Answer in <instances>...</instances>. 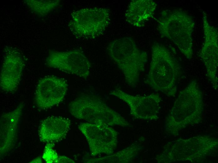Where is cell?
<instances>
[{"instance_id":"8","label":"cell","mask_w":218,"mask_h":163,"mask_svg":"<svg viewBox=\"0 0 218 163\" xmlns=\"http://www.w3.org/2000/svg\"><path fill=\"white\" fill-rule=\"evenodd\" d=\"M78 128L86 139L91 156L110 155L116 149L118 133L111 126L102 122H87L80 123Z\"/></svg>"},{"instance_id":"15","label":"cell","mask_w":218,"mask_h":163,"mask_svg":"<svg viewBox=\"0 0 218 163\" xmlns=\"http://www.w3.org/2000/svg\"><path fill=\"white\" fill-rule=\"evenodd\" d=\"M71 122L69 118L61 116H51L44 119L39 129L40 141L44 143H54L62 140L66 135Z\"/></svg>"},{"instance_id":"10","label":"cell","mask_w":218,"mask_h":163,"mask_svg":"<svg viewBox=\"0 0 218 163\" xmlns=\"http://www.w3.org/2000/svg\"><path fill=\"white\" fill-rule=\"evenodd\" d=\"M110 94L124 102L129 106L131 115L135 118L148 120H156L162 99L159 94L145 96L128 94L119 89L112 91Z\"/></svg>"},{"instance_id":"7","label":"cell","mask_w":218,"mask_h":163,"mask_svg":"<svg viewBox=\"0 0 218 163\" xmlns=\"http://www.w3.org/2000/svg\"><path fill=\"white\" fill-rule=\"evenodd\" d=\"M181 140L176 141L174 144L167 147L158 156L160 162H171L175 160L195 162L207 156L217 147V141L208 136Z\"/></svg>"},{"instance_id":"12","label":"cell","mask_w":218,"mask_h":163,"mask_svg":"<svg viewBox=\"0 0 218 163\" xmlns=\"http://www.w3.org/2000/svg\"><path fill=\"white\" fill-rule=\"evenodd\" d=\"M68 88L67 82L61 78L48 76L41 78L35 92L36 106L40 109L45 110L60 103L64 99Z\"/></svg>"},{"instance_id":"19","label":"cell","mask_w":218,"mask_h":163,"mask_svg":"<svg viewBox=\"0 0 218 163\" xmlns=\"http://www.w3.org/2000/svg\"><path fill=\"white\" fill-rule=\"evenodd\" d=\"M58 163H75L71 159L64 156H59Z\"/></svg>"},{"instance_id":"17","label":"cell","mask_w":218,"mask_h":163,"mask_svg":"<svg viewBox=\"0 0 218 163\" xmlns=\"http://www.w3.org/2000/svg\"><path fill=\"white\" fill-rule=\"evenodd\" d=\"M142 146L134 143L113 155L98 158L87 159V163H126L131 161L141 150Z\"/></svg>"},{"instance_id":"4","label":"cell","mask_w":218,"mask_h":163,"mask_svg":"<svg viewBox=\"0 0 218 163\" xmlns=\"http://www.w3.org/2000/svg\"><path fill=\"white\" fill-rule=\"evenodd\" d=\"M158 22L161 37L172 41L186 58L190 59L193 54L192 34L195 24L192 17L181 9H166L161 13Z\"/></svg>"},{"instance_id":"3","label":"cell","mask_w":218,"mask_h":163,"mask_svg":"<svg viewBox=\"0 0 218 163\" xmlns=\"http://www.w3.org/2000/svg\"><path fill=\"white\" fill-rule=\"evenodd\" d=\"M107 50L113 60L123 74L128 85L135 87L139 80L141 73L145 69L148 54L140 50L134 40L124 37L112 41Z\"/></svg>"},{"instance_id":"9","label":"cell","mask_w":218,"mask_h":163,"mask_svg":"<svg viewBox=\"0 0 218 163\" xmlns=\"http://www.w3.org/2000/svg\"><path fill=\"white\" fill-rule=\"evenodd\" d=\"M46 61L51 67L84 79H86L90 74L91 63L86 56L79 50L53 51Z\"/></svg>"},{"instance_id":"2","label":"cell","mask_w":218,"mask_h":163,"mask_svg":"<svg viewBox=\"0 0 218 163\" xmlns=\"http://www.w3.org/2000/svg\"><path fill=\"white\" fill-rule=\"evenodd\" d=\"M203 111V94L197 81L193 80L179 93L166 119V131L174 135L188 125L200 122Z\"/></svg>"},{"instance_id":"6","label":"cell","mask_w":218,"mask_h":163,"mask_svg":"<svg viewBox=\"0 0 218 163\" xmlns=\"http://www.w3.org/2000/svg\"><path fill=\"white\" fill-rule=\"evenodd\" d=\"M110 10L101 7L86 8L73 12L69 27L75 36L90 39L101 34L110 22Z\"/></svg>"},{"instance_id":"20","label":"cell","mask_w":218,"mask_h":163,"mask_svg":"<svg viewBox=\"0 0 218 163\" xmlns=\"http://www.w3.org/2000/svg\"><path fill=\"white\" fill-rule=\"evenodd\" d=\"M38 157L36 159H35L34 160H33V161H32L31 162H38V163H41L42 162V160H40L41 159L39 158V157L38 158V159H37Z\"/></svg>"},{"instance_id":"13","label":"cell","mask_w":218,"mask_h":163,"mask_svg":"<svg viewBox=\"0 0 218 163\" xmlns=\"http://www.w3.org/2000/svg\"><path fill=\"white\" fill-rule=\"evenodd\" d=\"M24 66L19 53L12 49L5 51L0 75V87L3 91L15 92L20 83Z\"/></svg>"},{"instance_id":"16","label":"cell","mask_w":218,"mask_h":163,"mask_svg":"<svg viewBox=\"0 0 218 163\" xmlns=\"http://www.w3.org/2000/svg\"><path fill=\"white\" fill-rule=\"evenodd\" d=\"M157 6L152 0H132L125 12L126 20L134 26L142 27L153 17Z\"/></svg>"},{"instance_id":"5","label":"cell","mask_w":218,"mask_h":163,"mask_svg":"<svg viewBox=\"0 0 218 163\" xmlns=\"http://www.w3.org/2000/svg\"><path fill=\"white\" fill-rule=\"evenodd\" d=\"M69 109L74 117L87 122H102L110 126L130 125L121 115L96 96L82 95L70 103Z\"/></svg>"},{"instance_id":"1","label":"cell","mask_w":218,"mask_h":163,"mask_svg":"<svg viewBox=\"0 0 218 163\" xmlns=\"http://www.w3.org/2000/svg\"><path fill=\"white\" fill-rule=\"evenodd\" d=\"M179 62L163 45L154 43L151 48L149 70L144 82L154 90L173 96L181 74Z\"/></svg>"},{"instance_id":"14","label":"cell","mask_w":218,"mask_h":163,"mask_svg":"<svg viewBox=\"0 0 218 163\" xmlns=\"http://www.w3.org/2000/svg\"><path fill=\"white\" fill-rule=\"evenodd\" d=\"M24 104L20 103L13 110L3 114L0 119V156L14 147Z\"/></svg>"},{"instance_id":"18","label":"cell","mask_w":218,"mask_h":163,"mask_svg":"<svg viewBox=\"0 0 218 163\" xmlns=\"http://www.w3.org/2000/svg\"><path fill=\"white\" fill-rule=\"evenodd\" d=\"M54 146V143H49L45 147L42 158L46 163H58L59 156L53 148Z\"/></svg>"},{"instance_id":"11","label":"cell","mask_w":218,"mask_h":163,"mask_svg":"<svg viewBox=\"0 0 218 163\" xmlns=\"http://www.w3.org/2000/svg\"><path fill=\"white\" fill-rule=\"evenodd\" d=\"M202 19L204 41L200 55L205 66L209 80L216 90L218 87V31L209 24L205 12Z\"/></svg>"}]
</instances>
